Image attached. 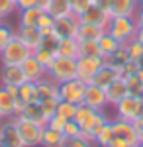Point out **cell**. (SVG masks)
Listing matches in <instances>:
<instances>
[{
  "instance_id": "1",
  "label": "cell",
  "mask_w": 143,
  "mask_h": 147,
  "mask_svg": "<svg viewBox=\"0 0 143 147\" xmlns=\"http://www.w3.org/2000/svg\"><path fill=\"white\" fill-rule=\"evenodd\" d=\"M106 32L118 39L121 45L130 43L132 39H135V34H137V22L133 16H116V18H110V24L106 28Z\"/></svg>"
},
{
  "instance_id": "2",
  "label": "cell",
  "mask_w": 143,
  "mask_h": 147,
  "mask_svg": "<svg viewBox=\"0 0 143 147\" xmlns=\"http://www.w3.org/2000/svg\"><path fill=\"white\" fill-rule=\"evenodd\" d=\"M47 77L53 79L55 82H59V84L77 79V59L57 55L53 59V63L47 67Z\"/></svg>"
},
{
  "instance_id": "3",
  "label": "cell",
  "mask_w": 143,
  "mask_h": 147,
  "mask_svg": "<svg viewBox=\"0 0 143 147\" xmlns=\"http://www.w3.org/2000/svg\"><path fill=\"white\" fill-rule=\"evenodd\" d=\"M112 127H114V139H112L110 147H135L139 143V137L135 134V127L132 122L125 120H112Z\"/></svg>"
},
{
  "instance_id": "4",
  "label": "cell",
  "mask_w": 143,
  "mask_h": 147,
  "mask_svg": "<svg viewBox=\"0 0 143 147\" xmlns=\"http://www.w3.org/2000/svg\"><path fill=\"white\" fill-rule=\"evenodd\" d=\"M30 55H32V49L18 35H14L10 43L0 51V61H2V65H22Z\"/></svg>"
},
{
  "instance_id": "5",
  "label": "cell",
  "mask_w": 143,
  "mask_h": 147,
  "mask_svg": "<svg viewBox=\"0 0 143 147\" xmlns=\"http://www.w3.org/2000/svg\"><path fill=\"white\" fill-rule=\"evenodd\" d=\"M18 134L22 139L24 147H39L41 145V136H43V125H37L33 122L22 120V118H14Z\"/></svg>"
},
{
  "instance_id": "6",
  "label": "cell",
  "mask_w": 143,
  "mask_h": 147,
  "mask_svg": "<svg viewBox=\"0 0 143 147\" xmlns=\"http://www.w3.org/2000/svg\"><path fill=\"white\" fill-rule=\"evenodd\" d=\"M106 59L104 57H78L77 59V79H80L82 82L90 84L96 73L104 67Z\"/></svg>"
},
{
  "instance_id": "7",
  "label": "cell",
  "mask_w": 143,
  "mask_h": 147,
  "mask_svg": "<svg viewBox=\"0 0 143 147\" xmlns=\"http://www.w3.org/2000/svg\"><path fill=\"white\" fill-rule=\"evenodd\" d=\"M84 92H86V82L80 79H73L59 84V100L71 102V104H82L84 102Z\"/></svg>"
},
{
  "instance_id": "8",
  "label": "cell",
  "mask_w": 143,
  "mask_h": 147,
  "mask_svg": "<svg viewBox=\"0 0 143 147\" xmlns=\"http://www.w3.org/2000/svg\"><path fill=\"white\" fill-rule=\"evenodd\" d=\"M78 26H80V18L75 16V14H67L63 18H55V24H53V32L59 39L63 37H77Z\"/></svg>"
},
{
  "instance_id": "9",
  "label": "cell",
  "mask_w": 143,
  "mask_h": 147,
  "mask_svg": "<svg viewBox=\"0 0 143 147\" xmlns=\"http://www.w3.org/2000/svg\"><path fill=\"white\" fill-rule=\"evenodd\" d=\"M82 104L90 106L92 110H104L106 106H110L108 104V96H106V88H100L94 82L86 84V92H84V102Z\"/></svg>"
},
{
  "instance_id": "10",
  "label": "cell",
  "mask_w": 143,
  "mask_h": 147,
  "mask_svg": "<svg viewBox=\"0 0 143 147\" xmlns=\"http://www.w3.org/2000/svg\"><path fill=\"white\" fill-rule=\"evenodd\" d=\"M0 145H8V147H24L20 134H18V127L14 118L10 120H4L0 124Z\"/></svg>"
},
{
  "instance_id": "11",
  "label": "cell",
  "mask_w": 143,
  "mask_h": 147,
  "mask_svg": "<svg viewBox=\"0 0 143 147\" xmlns=\"http://www.w3.org/2000/svg\"><path fill=\"white\" fill-rule=\"evenodd\" d=\"M137 6H139L137 0H108L104 8L110 14V18H116V16H135Z\"/></svg>"
},
{
  "instance_id": "12",
  "label": "cell",
  "mask_w": 143,
  "mask_h": 147,
  "mask_svg": "<svg viewBox=\"0 0 143 147\" xmlns=\"http://www.w3.org/2000/svg\"><path fill=\"white\" fill-rule=\"evenodd\" d=\"M116 118H120V120H125V122H133L135 118H137V108H139V98H135V96H125V98H121L116 106Z\"/></svg>"
},
{
  "instance_id": "13",
  "label": "cell",
  "mask_w": 143,
  "mask_h": 147,
  "mask_svg": "<svg viewBox=\"0 0 143 147\" xmlns=\"http://www.w3.org/2000/svg\"><path fill=\"white\" fill-rule=\"evenodd\" d=\"M26 75L22 71V65H2L0 71V82L4 86H22L26 82Z\"/></svg>"
},
{
  "instance_id": "14",
  "label": "cell",
  "mask_w": 143,
  "mask_h": 147,
  "mask_svg": "<svg viewBox=\"0 0 143 147\" xmlns=\"http://www.w3.org/2000/svg\"><path fill=\"white\" fill-rule=\"evenodd\" d=\"M80 22L92 24V26H100V28H108V24H110V14L106 12L104 6L92 4V6L80 16Z\"/></svg>"
},
{
  "instance_id": "15",
  "label": "cell",
  "mask_w": 143,
  "mask_h": 147,
  "mask_svg": "<svg viewBox=\"0 0 143 147\" xmlns=\"http://www.w3.org/2000/svg\"><path fill=\"white\" fill-rule=\"evenodd\" d=\"M22 71H24V75H26V79L32 80V82H39L41 79L47 77V69L33 57V53L22 63Z\"/></svg>"
},
{
  "instance_id": "16",
  "label": "cell",
  "mask_w": 143,
  "mask_h": 147,
  "mask_svg": "<svg viewBox=\"0 0 143 147\" xmlns=\"http://www.w3.org/2000/svg\"><path fill=\"white\" fill-rule=\"evenodd\" d=\"M16 35L32 49V53L39 47L41 39H43V34L39 32V28H28V26H20L18 32H16Z\"/></svg>"
},
{
  "instance_id": "17",
  "label": "cell",
  "mask_w": 143,
  "mask_h": 147,
  "mask_svg": "<svg viewBox=\"0 0 143 147\" xmlns=\"http://www.w3.org/2000/svg\"><path fill=\"white\" fill-rule=\"evenodd\" d=\"M16 94H12L4 84H0V114L4 120H10L16 116Z\"/></svg>"
},
{
  "instance_id": "18",
  "label": "cell",
  "mask_w": 143,
  "mask_h": 147,
  "mask_svg": "<svg viewBox=\"0 0 143 147\" xmlns=\"http://www.w3.org/2000/svg\"><path fill=\"white\" fill-rule=\"evenodd\" d=\"M16 118H22V120H28V122H33L37 125H47V118H45L43 110L39 106V102H33V104H26L24 110L20 112V116Z\"/></svg>"
},
{
  "instance_id": "19",
  "label": "cell",
  "mask_w": 143,
  "mask_h": 147,
  "mask_svg": "<svg viewBox=\"0 0 143 147\" xmlns=\"http://www.w3.org/2000/svg\"><path fill=\"white\" fill-rule=\"evenodd\" d=\"M116 79H120V69L112 67V65H108V63H104V67L96 73V77H94L92 82H94L96 86H100V88H108Z\"/></svg>"
},
{
  "instance_id": "20",
  "label": "cell",
  "mask_w": 143,
  "mask_h": 147,
  "mask_svg": "<svg viewBox=\"0 0 143 147\" xmlns=\"http://www.w3.org/2000/svg\"><path fill=\"white\" fill-rule=\"evenodd\" d=\"M106 124H110V118L104 114V110H96V114L92 116V120L88 122V125L82 129V134H84L88 139H92V141H94V137L98 136L100 129H102Z\"/></svg>"
},
{
  "instance_id": "21",
  "label": "cell",
  "mask_w": 143,
  "mask_h": 147,
  "mask_svg": "<svg viewBox=\"0 0 143 147\" xmlns=\"http://www.w3.org/2000/svg\"><path fill=\"white\" fill-rule=\"evenodd\" d=\"M104 34H106V28H100V26H92V24L80 22L78 32H77V39H78V41H98Z\"/></svg>"
},
{
  "instance_id": "22",
  "label": "cell",
  "mask_w": 143,
  "mask_h": 147,
  "mask_svg": "<svg viewBox=\"0 0 143 147\" xmlns=\"http://www.w3.org/2000/svg\"><path fill=\"white\" fill-rule=\"evenodd\" d=\"M106 96H108V104L110 106H116L121 98L127 96V84H125V79H116L110 86L106 88Z\"/></svg>"
},
{
  "instance_id": "23",
  "label": "cell",
  "mask_w": 143,
  "mask_h": 147,
  "mask_svg": "<svg viewBox=\"0 0 143 147\" xmlns=\"http://www.w3.org/2000/svg\"><path fill=\"white\" fill-rule=\"evenodd\" d=\"M65 134L61 129H55L51 125H43V136H41V147H63Z\"/></svg>"
},
{
  "instance_id": "24",
  "label": "cell",
  "mask_w": 143,
  "mask_h": 147,
  "mask_svg": "<svg viewBox=\"0 0 143 147\" xmlns=\"http://www.w3.org/2000/svg\"><path fill=\"white\" fill-rule=\"evenodd\" d=\"M57 55L78 59V55H80V51H78V39L77 37H63V39H59Z\"/></svg>"
},
{
  "instance_id": "25",
  "label": "cell",
  "mask_w": 143,
  "mask_h": 147,
  "mask_svg": "<svg viewBox=\"0 0 143 147\" xmlns=\"http://www.w3.org/2000/svg\"><path fill=\"white\" fill-rule=\"evenodd\" d=\"M37 92H39V100L45 98H59V82H55L53 79L45 77L37 82Z\"/></svg>"
},
{
  "instance_id": "26",
  "label": "cell",
  "mask_w": 143,
  "mask_h": 147,
  "mask_svg": "<svg viewBox=\"0 0 143 147\" xmlns=\"http://www.w3.org/2000/svg\"><path fill=\"white\" fill-rule=\"evenodd\" d=\"M18 98L24 104H33V102H39V92H37V82L32 80H26L22 86L18 88Z\"/></svg>"
},
{
  "instance_id": "27",
  "label": "cell",
  "mask_w": 143,
  "mask_h": 147,
  "mask_svg": "<svg viewBox=\"0 0 143 147\" xmlns=\"http://www.w3.org/2000/svg\"><path fill=\"white\" fill-rule=\"evenodd\" d=\"M45 12L51 18H63L67 14H73V10H71V0H49Z\"/></svg>"
},
{
  "instance_id": "28",
  "label": "cell",
  "mask_w": 143,
  "mask_h": 147,
  "mask_svg": "<svg viewBox=\"0 0 143 147\" xmlns=\"http://www.w3.org/2000/svg\"><path fill=\"white\" fill-rule=\"evenodd\" d=\"M43 8H26V10H20V18L18 22L20 26H28V28H37V22L39 18L43 16Z\"/></svg>"
},
{
  "instance_id": "29",
  "label": "cell",
  "mask_w": 143,
  "mask_h": 147,
  "mask_svg": "<svg viewBox=\"0 0 143 147\" xmlns=\"http://www.w3.org/2000/svg\"><path fill=\"white\" fill-rule=\"evenodd\" d=\"M98 45H100V53H102V57H104V59H108L112 53H116V51L120 49L121 43L118 41V39H114V37L106 32V34L98 39Z\"/></svg>"
},
{
  "instance_id": "30",
  "label": "cell",
  "mask_w": 143,
  "mask_h": 147,
  "mask_svg": "<svg viewBox=\"0 0 143 147\" xmlns=\"http://www.w3.org/2000/svg\"><path fill=\"white\" fill-rule=\"evenodd\" d=\"M94 114H96V110H92L90 106H86V104H78L73 120L80 125V129H84V127L88 125V122L92 120V116H94Z\"/></svg>"
},
{
  "instance_id": "31",
  "label": "cell",
  "mask_w": 143,
  "mask_h": 147,
  "mask_svg": "<svg viewBox=\"0 0 143 147\" xmlns=\"http://www.w3.org/2000/svg\"><path fill=\"white\" fill-rule=\"evenodd\" d=\"M127 61H132L130 59V55H127V49H125V45H121L116 53H112L108 59H106V63L108 65H112V67H116V69H121Z\"/></svg>"
},
{
  "instance_id": "32",
  "label": "cell",
  "mask_w": 143,
  "mask_h": 147,
  "mask_svg": "<svg viewBox=\"0 0 143 147\" xmlns=\"http://www.w3.org/2000/svg\"><path fill=\"white\" fill-rule=\"evenodd\" d=\"M112 139H114V127H112V120L110 124H106L102 129H100V134L94 137V143L100 147H110Z\"/></svg>"
},
{
  "instance_id": "33",
  "label": "cell",
  "mask_w": 143,
  "mask_h": 147,
  "mask_svg": "<svg viewBox=\"0 0 143 147\" xmlns=\"http://www.w3.org/2000/svg\"><path fill=\"white\" fill-rule=\"evenodd\" d=\"M78 57H102L98 41H78Z\"/></svg>"
},
{
  "instance_id": "34",
  "label": "cell",
  "mask_w": 143,
  "mask_h": 147,
  "mask_svg": "<svg viewBox=\"0 0 143 147\" xmlns=\"http://www.w3.org/2000/svg\"><path fill=\"white\" fill-rule=\"evenodd\" d=\"M125 84H127V94H130V96L141 98V94H143V82H141V79H139L137 75L127 77V79H125Z\"/></svg>"
},
{
  "instance_id": "35",
  "label": "cell",
  "mask_w": 143,
  "mask_h": 147,
  "mask_svg": "<svg viewBox=\"0 0 143 147\" xmlns=\"http://www.w3.org/2000/svg\"><path fill=\"white\" fill-rule=\"evenodd\" d=\"M33 57H35V59L47 69L51 63H53V59L57 57V53H55V51H49V49H43V47H37V49L33 51Z\"/></svg>"
},
{
  "instance_id": "36",
  "label": "cell",
  "mask_w": 143,
  "mask_h": 147,
  "mask_svg": "<svg viewBox=\"0 0 143 147\" xmlns=\"http://www.w3.org/2000/svg\"><path fill=\"white\" fill-rule=\"evenodd\" d=\"M39 106L43 110L45 118L49 122V118H53L57 114V106H59V98H45V100H39Z\"/></svg>"
},
{
  "instance_id": "37",
  "label": "cell",
  "mask_w": 143,
  "mask_h": 147,
  "mask_svg": "<svg viewBox=\"0 0 143 147\" xmlns=\"http://www.w3.org/2000/svg\"><path fill=\"white\" fill-rule=\"evenodd\" d=\"M75 112H77V104H71V102L59 100V106H57V114L65 120H73L75 118Z\"/></svg>"
},
{
  "instance_id": "38",
  "label": "cell",
  "mask_w": 143,
  "mask_h": 147,
  "mask_svg": "<svg viewBox=\"0 0 143 147\" xmlns=\"http://www.w3.org/2000/svg\"><path fill=\"white\" fill-rule=\"evenodd\" d=\"M63 147H94V141L88 139L86 136H78V137H67Z\"/></svg>"
},
{
  "instance_id": "39",
  "label": "cell",
  "mask_w": 143,
  "mask_h": 147,
  "mask_svg": "<svg viewBox=\"0 0 143 147\" xmlns=\"http://www.w3.org/2000/svg\"><path fill=\"white\" fill-rule=\"evenodd\" d=\"M125 49H127V55H130L132 61H139L143 57V45L137 39H132L130 43H125Z\"/></svg>"
},
{
  "instance_id": "40",
  "label": "cell",
  "mask_w": 143,
  "mask_h": 147,
  "mask_svg": "<svg viewBox=\"0 0 143 147\" xmlns=\"http://www.w3.org/2000/svg\"><path fill=\"white\" fill-rule=\"evenodd\" d=\"M53 24H55V18H51L47 12H43V16L39 18V22H37V28H39V32L41 34H51L53 32Z\"/></svg>"
},
{
  "instance_id": "41",
  "label": "cell",
  "mask_w": 143,
  "mask_h": 147,
  "mask_svg": "<svg viewBox=\"0 0 143 147\" xmlns=\"http://www.w3.org/2000/svg\"><path fill=\"white\" fill-rule=\"evenodd\" d=\"M16 35V32L12 30L10 26H6V24H0V51L4 49V47L10 43V39Z\"/></svg>"
},
{
  "instance_id": "42",
  "label": "cell",
  "mask_w": 143,
  "mask_h": 147,
  "mask_svg": "<svg viewBox=\"0 0 143 147\" xmlns=\"http://www.w3.org/2000/svg\"><path fill=\"white\" fill-rule=\"evenodd\" d=\"M90 6H92V0H71V10H73V14L78 16V18H80Z\"/></svg>"
},
{
  "instance_id": "43",
  "label": "cell",
  "mask_w": 143,
  "mask_h": 147,
  "mask_svg": "<svg viewBox=\"0 0 143 147\" xmlns=\"http://www.w3.org/2000/svg\"><path fill=\"white\" fill-rule=\"evenodd\" d=\"M18 10H26V8H47L49 0H16Z\"/></svg>"
},
{
  "instance_id": "44",
  "label": "cell",
  "mask_w": 143,
  "mask_h": 147,
  "mask_svg": "<svg viewBox=\"0 0 143 147\" xmlns=\"http://www.w3.org/2000/svg\"><path fill=\"white\" fill-rule=\"evenodd\" d=\"M57 45H59V37L55 35V32H51V34H45L43 39H41V43L39 47H43V49H49V51H55L57 53Z\"/></svg>"
},
{
  "instance_id": "45",
  "label": "cell",
  "mask_w": 143,
  "mask_h": 147,
  "mask_svg": "<svg viewBox=\"0 0 143 147\" xmlns=\"http://www.w3.org/2000/svg\"><path fill=\"white\" fill-rule=\"evenodd\" d=\"M18 10L16 0H0V18H8Z\"/></svg>"
},
{
  "instance_id": "46",
  "label": "cell",
  "mask_w": 143,
  "mask_h": 147,
  "mask_svg": "<svg viewBox=\"0 0 143 147\" xmlns=\"http://www.w3.org/2000/svg\"><path fill=\"white\" fill-rule=\"evenodd\" d=\"M63 134H65V137H78V136H84L82 134V129H80V125L75 122V120H69L65 124V127H63Z\"/></svg>"
},
{
  "instance_id": "47",
  "label": "cell",
  "mask_w": 143,
  "mask_h": 147,
  "mask_svg": "<svg viewBox=\"0 0 143 147\" xmlns=\"http://www.w3.org/2000/svg\"><path fill=\"white\" fill-rule=\"evenodd\" d=\"M137 71H139V63H137V61H127V63L120 69V77L121 79H127V77L137 75Z\"/></svg>"
},
{
  "instance_id": "48",
  "label": "cell",
  "mask_w": 143,
  "mask_h": 147,
  "mask_svg": "<svg viewBox=\"0 0 143 147\" xmlns=\"http://www.w3.org/2000/svg\"><path fill=\"white\" fill-rule=\"evenodd\" d=\"M67 122H69V120H65V118H61L59 114H55L53 118H49L47 125H51V127H55V129H61V131H63V127H65Z\"/></svg>"
},
{
  "instance_id": "49",
  "label": "cell",
  "mask_w": 143,
  "mask_h": 147,
  "mask_svg": "<svg viewBox=\"0 0 143 147\" xmlns=\"http://www.w3.org/2000/svg\"><path fill=\"white\" fill-rule=\"evenodd\" d=\"M132 124H133V127H135V134L139 137V141H143V118H135Z\"/></svg>"
},
{
  "instance_id": "50",
  "label": "cell",
  "mask_w": 143,
  "mask_h": 147,
  "mask_svg": "<svg viewBox=\"0 0 143 147\" xmlns=\"http://www.w3.org/2000/svg\"><path fill=\"white\" fill-rule=\"evenodd\" d=\"M135 22H137V26H143V4H139L137 6V12H135Z\"/></svg>"
},
{
  "instance_id": "51",
  "label": "cell",
  "mask_w": 143,
  "mask_h": 147,
  "mask_svg": "<svg viewBox=\"0 0 143 147\" xmlns=\"http://www.w3.org/2000/svg\"><path fill=\"white\" fill-rule=\"evenodd\" d=\"M135 39L143 45V26H137V34H135Z\"/></svg>"
},
{
  "instance_id": "52",
  "label": "cell",
  "mask_w": 143,
  "mask_h": 147,
  "mask_svg": "<svg viewBox=\"0 0 143 147\" xmlns=\"http://www.w3.org/2000/svg\"><path fill=\"white\" fill-rule=\"evenodd\" d=\"M137 118H143V100L139 98V108H137Z\"/></svg>"
},
{
  "instance_id": "53",
  "label": "cell",
  "mask_w": 143,
  "mask_h": 147,
  "mask_svg": "<svg viewBox=\"0 0 143 147\" xmlns=\"http://www.w3.org/2000/svg\"><path fill=\"white\" fill-rule=\"evenodd\" d=\"M108 0H92V4H100V6H106Z\"/></svg>"
},
{
  "instance_id": "54",
  "label": "cell",
  "mask_w": 143,
  "mask_h": 147,
  "mask_svg": "<svg viewBox=\"0 0 143 147\" xmlns=\"http://www.w3.org/2000/svg\"><path fill=\"white\" fill-rule=\"evenodd\" d=\"M137 77H139V79H141V82H143V69H139V71H137Z\"/></svg>"
},
{
  "instance_id": "55",
  "label": "cell",
  "mask_w": 143,
  "mask_h": 147,
  "mask_svg": "<svg viewBox=\"0 0 143 147\" xmlns=\"http://www.w3.org/2000/svg\"><path fill=\"white\" fill-rule=\"evenodd\" d=\"M137 63H139V69H143V57L139 59V61H137Z\"/></svg>"
},
{
  "instance_id": "56",
  "label": "cell",
  "mask_w": 143,
  "mask_h": 147,
  "mask_svg": "<svg viewBox=\"0 0 143 147\" xmlns=\"http://www.w3.org/2000/svg\"><path fill=\"white\" fill-rule=\"evenodd\" d=\"M135 147H143V141H139V143H137V145H135Z\"/></svg>"
},
{
  "instance_id": "57",
  "label": "cell",
  "mask_w": 143,
  "mask_h": 147,
  "mask_svg": "<svg viewBox=\"0 0 143 147\" xmlns=\"http://www.w3.org/2000/svg\"><path fill=\"white\" fill-rule=\"evenodd\" d=\"M2 122H4V116H2V114H0V124H2Z\"/></svg>"
},
{
  "instance_id": "58",
  "label": "cell",
  "mask_w": 143,
  "mask_h": 147,
  "mask_svg": "<svg viewBox=\"0 0 143 147\" xmlns=\"http://www.w3.org/2000/svg\"><path fill=\"white\" fill-rule=\"evenodd\" d=\"M137 2H139V4H143V0H137Z\"/></svg>"
},
{
  "instance_id": "59",
  "label": "cell",
  "mask_w": 143,
  "mask_h": 147,
  "mask_svg": "<svg viewBox=\"0 0 143 147\" xmlns=\"http://www.w3.org/2000/svg\"><path fill=\"white\" fill-rule=\"evenodd\" d=\"M0 24H2V18H0Z\"/></svg>"
}]
</instances>
